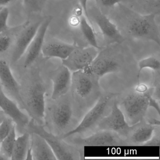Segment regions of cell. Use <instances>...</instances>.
Segmentation results:
<instances>
[{
	"label": "cell",
	"mask_w": 160,
	"mask_h": 160,
	"mask_svg": "<svg viewBox=\"0 0 160 160\" xmlns=\"http://www.w3.org/2000/svg\"><path fill=\"white\" fill-rule=\"evenodd\" d=\"M70 92L74 110L81 113L90 109L102 95L100 80L83 71L73 72Z\"/></svg>",
	"instance_id": "cell-1"
},
{
	"label": "cell",
	"mask_w": 160,
	"mask_h": 160,
	"mask_svg": "<svg viewBox=\"0 0 160 160\" xmlns=\"http://www.w3.org/2000/svg\"><path fill=\"white\" fill-rule=\"evenodd\" d=\"M118 93L108 92L102 94L96 103L89 109L80 123L74 129L65 133L62 137L63 139L74 135L84 133L96 128L100 121L108 114Z\"/></svg>",
	"instance_id": "cell-2"
},
{
	"label": "cell",
	"mask_w": 160,
	"mask_h": 160,
	"mask_svg": "<svg viewBox=\"0 0 160 160\" xmlns=\"http://www.w3.org/2000/svg\"><path fill=\"white\" fill-rule=\"evenodd\" d=\"M153 91L152 87L143 93L134 89L127 93L120 103L118 102L129 125H134L145 119L149 108V99L152 96Z\"/></svg>",
	"instance_id": "cell-3"
},
{
	"label": "cell",
	"mask_w": 160,
	"mask_h": 160,
	"mask_svg": "<svg viewBox=\"0 0 160 160\" xmlns=\"http://www.w3.org/2000/svg\"><path fill=\"white\" fill-rule=\"evenodd\" d=\"M29 132L34 133L42 137L47 142L54 152L57 160H78L82 156L80 147L70 144L47 131L42 124H36L32 119L28 124Z\"/></svg>",
	"instance_id": "cell-4"
},
{
	"label": "cell",
	"mask_w": 160,
	"mask_h": 160,
	"mask_svg": "<svg viewBox=\"0 0 160 160\" xmlns=\"http://www.w3.org/2000/svg\"><path fill=\"white\" fill-rule=\"evenodd\" d=\"M156 13L138 15L129 22L128 31L134 38L144 39L160 44V33L155 20Z\"/></svg>",
	"instance_id": "cell-5"
},
{
	"label": "cell",
	"mask_w": 160,
	"mask_h": 160,
	"mask_svg": "<svg viewBox=\"0 0 160 160\" xmlns=\"http://www.w3.org/2000/svg\"><path fill=\"white\" fill-rule=\"evenodd\" d=\"M73 145L84 147H118L127 146L125 139L117 133L108 130H99L87 137L75 138L71 141Z\"/></svg>",
	"instance_id": "cell-6"
},
{
	"label": "cell",
	"mask_w": 160,
	"mask_h": 160,
	"mask_svg": "<svg viewBox=\"0 0 160 160\" xmlns=\"http://www.w3.org/2000/svg\"><path fill=\"white\" fill-rule=\"evenodd\" d=\"M122 111L115 99L112 104L111 110L108 115L105 116L96 127V130H108L117 133L125 139L131 129Z\"/></svg>",
	"instance_id": "cell-7"
},
{
	"label": "cell",
	"mask_w": 160,
	"mask_h": 160,
	"mask_svg": "<svg viewBox=\"0 0 160 160\" xmlns=\"http://www.w3.org/2000/svg\"><path fill=\"white\" fill-rule=\"evenodd\" d=\"M46 89L41 83H37L30 89L25 102L26 109L34 120L42 124L45 116Z\"/></svg>",
	"instance_id": "cell-8"
},
{
	"label": "cell",
	"mask_w": 160,
	"mask_h": 160,
	"mask_svg": "<svg viewBox=\"0 0 160 160\" xmlns=\"http://www.w3.org/2000/svg\"><path fill=\"white\" fill-rule=\"evenodd\" d=\"M55 101L57 102L51 108V120L58 130L63 131L73 121L74 108L71 96H68V93Z\"/></svg>",
	"instance_id": "cell-9"
},
{
	"label": "cell",
	"mask_w": 160,
	"mask_h": 160,
	"mask_svg": "<svg viewBox=\"0 0 160 160\" xmlns=\"http://www.w3.org/2000/svg\"><path fill=\"white\" fill-rule=\"evenodd\" d=\"M99 54L98 49L92 46H78L65 59L62 60V64L71 72L83 71L90 66Z\"/></svg>",
	"instance_id": "cell-10"
},
{
	"label": "cell",
	"mask_w": 160,
	"mask_h": 160,
	"mask_svg": "<svg viewBox=\"0 0 160 160\" xmlns=\"http://www.w3.org/2000/svg\"><path fill=\"white\" fill-rule=\"evenodd\" d=\"M121 67L120 62L114 56L102 52L99 53L90 66L83 71L100 80L107 74L118 72Z\"/></svg>",
	"instance_id": "cell-11"
},
{
	"label": "cell",
	"mask_w": 160,
	"mask_h": 160,
	"mask_svg": "<svg viewBox=\"0 0 160 160\" xmlns=\"http://www.w3.org/2000/svg\"><path fill=\"white\" fill-rule=\"evenodd\" d=\"M52 20V16L46 18L41 22L35 35L31 42L27 51L24 62V67L27 68L35 61L42 53L44 43L45 37L48 27Z\"/></svg>",
	"instance_id": "cell-12"
},
{
	"label": "cell",
	"mask_w": 160,
	"mask_h": 160,
	"mask_svg": "<svg viewBox=\"0 0 160 160\" xmlns=\"http://www.w3.org/2000/svg\"><path fill=\"white\" fill-rule=\"evenodd\" d=\"M50 79L53 83L52 100H58L69 93L72 85V74L67 67L62 64L52 72Z\"/></svg>",
	"instance_id": "cell-13"
},
{
	"label": "cell",
	"mask_w": 160,
	"mask_h": 160,
	"mask_svg": "<svg viewBox=\"0 0 160 160\" xmlns=\"http://www.w3.org/2000/svg\"><path fill=\"white\" fill-rule=\"evenodd\" d=\"M0 108L5 115L12 120L16 127L20 130L27 127L30 122L29 118L5 94L1 86H0Z\"/></svg>",
	"instance_id": "cell-14"
},
{
	"label": "cell",
	"mask_w": 160,
	"mask_h": 160,
	"mask_svg": "<svg viewBox=\"0 0 160 160\" xmlns=\"http://www.w3.org/2000/svg\"><path fill=\"white\" fill-rule=\"evenodd\" d=\"M42 21H38L27 26L20 32L16 41L12 55V62H16L26 53L27 49L35 35Z\"/></svg>",
	"instance_id": "cell-15"
},
{
	"label": "cell",
	"mask_w": 160,
	"mask_h": 160,
	"mask_svg": "<svg viewBox=\"0 0 160 160\" xmlns=\"http://www.w3.org/2000/svg\"><path fill=\"white\" fill-rule=\"evenodd\" d=\"M157 127L147 123L145 119L131 125V129L125 138L127 146H143L151 138Z\"/></svg>",
	"instance_id": "cell-16"
},
{
	"label": "cell",
	"mask_w": 160,
	"mask_h": 160,
	"mask_svg": "<svg viewBox=\"0 0 160 160\" xmlns=\"http://www.w3.org/2000/svg\"><path fill=\"white\" fill-rule=\"evenodd\" d=\"M77 47L75 44L68 43L58 39H53L44 42L42 53L45 58H58L63 60L69 57Z\"/></svg>",
	"instance_id": "cell-17"
},
{
	"label": "cell",
	"mask_w": 160,
	"mask_h": 160,
	"mask_svg": "<svg viewBox=\"0 0 160 160\" xmlns=\"http://www.w3.org/2000/svg\"><path fill=\"white\" fill-rule=\"evenodd\" d=\"M94 20L108 44L123 42L124 38L123 35L107 17L103 14L99 13L94 17Z\"/></svg>",
	"instance_id": "cell-18"
},
{
	"label": "cell",
	"mask_w": 160,
	"mask_h": 160,
	"mask_svg": "<svg viewBox=\"0 0 160 160\" xmlns=\"http://www.w3.org/2000/svg\"><path fill=\"white\" fill-rule=\"evenodd\" d=\"M0 81L4 88L12 93L26 109L25 101L20 94L19 84L14 77L9 64L3 59H0Z\"/></svg>",
	"instance_id": "cell-19"
},
{
	"label": "cell",
	"mask_w": 160,
	"mask_h": 160,
	"mask_svg": "<svg viewBox=\"0 0 160 160\" xmlns=\"http://www.w3.org/2000/svg\"><path fill=\"white\" fill-rule=\"evenodd\" d=\"M30 133L32 160H57L52 149L45 139L37 134Z\"/></svg>",
	"instance_id": "cell-20"
},
{
	"label": "cell",
	"mask_w": 160,
	"mask_h": 160,
	"mask_svg": "<svg viewBox=\"0 0 160 160\" xmlns=\"http://www.w3.org/2000/svg\"><path fill=\"white\" fill-rule=\"evenodd\" d=\"M31 133H24L17 137L13 148L11 159L13 160H26L27 152L29 148Z\"/></svg>",
	"instance_id": "cell-21"
},
{
	"label": "cell",
	"mask_w": 160,
	"mask_h": 160,
	"mask_svg": "<svg viewBox=\"0 0 160 160\" xmlns=\"http://www.w3.org/2000/svg\"><path fill=\"white\" fill-rule=\"evenodd\" d=\"M79 24L82 34L90 46L98 49H101V47L99 46L97 42L94 28L89 23L88 19L84 16H82L79 18Z\"/></svg>",
	"instance_id": "cell-22"
},
{
	"label": "cell",
	"mask_w": 160,
	"mask_h": 160,
	"mask_svg": "<svg viewBox=\"0 0 160 160\" xmlns=\"http://www.w3.org/2000/svg\"><path fill=\"white\" fill-rule=\"evenodd\" d=\"M16 138V125L14 123L10 133L0 143V152L7 160L11 159Z\"/></svg>",
	"instance_id": "cell-23"
},
{
	"label": "cell",
	"mask_w": 160,
	"mask_h": 160,
	"mask_svg": "<svg viewBox=\"0 0 160 160\" xmlns=\"http://www.w3.org/2000/svg\"><path fill=\"white\" fill-rule=\"evenodd\" d=\"M138 85L139 83L140 73L143 69L149 68L152 72H160V59L155 57H149L139 61L138 63Z\"/></svg>",
	"instance_id": "cell-24"
},
{
	"label": "cell",
	"mask_w": 160,
	"mask_h": 160,
	"mask_svg": "<svg viewBox=\"0 0 160 160\" xmlns=\"http://www.w3.org/2000/svg\"><path fill=\"white\" fill-rule=\"evenodd\" d=\"M14 123L12 120L8 117H5L0 123V143L10 133Z\"/></svg>",
	"instance_id": "cell-25"
},
{
	"label": "cell",
	"mask_w": 160,
	"mask_h": 160,
	"mask_svg": "<svg viewBox=\"0 0 160 160\" xmlns=\"http://www.w3.org/2000/svg\"><path fill=\"white\" fill-rule=\"evenodd\" d=\"M47 0H23L24 6L28 11L33 12H41Z\"/></svg>",
	"instance_id": "cell-26"
},
{
	"label": "cell",
	"mask_w": 160,
	"mask_h": 160,
	"mask_svg": "<svg viewBox=\"0 0 160 160\" xmlns=\"http://www.w3.org/2000/svg\"><path fill=\"white\" fill-rule=\"evenodd\" d=\"M9 9L6 7L0 8V33L6 31L9 27L8 25L9 16Z\"/></svg>",
	"instance_id": "cell-27"
},
{
	"label": "cell",
	"mask_w": 160,
	"mask_h": 160,
	"mask_svg": "<svg viewBox=\"0 0 160 160\" xmlns=\"http://www.w3.org/2000/svg\"><path fill=\"white\" fill-rule=\"evenodd\" d=\"M152 88L153 91L152 97L156 100H160V72H153Z\"/></svg>",
	"instance_id": "cell-28"
},
{
	"label": "cell",
	"mask_w": 160,
	"mask_h": 160,
	"mask_svg": "<svg viewBox=\"0 0 160 160\" xmlns=\"http://www.w3.org/2000/svg\"><path fill=\"white\" fill-rule=\"evenodd\" d=\"M160 145V127H157L154 130L153 134L151 138L146 142L143 146L148 147H159Z\"/></svg>",
	"instance_id": "cell-29"
},
{
	"label": "cell",
	"mask_w": 160,
	"mask_h": 160,
	"mask_svg": "<svg viewBox=\"0 0 160 160\" xmlns=\"http://www.w3.org/2000/svg\"><path fill=\"white\" fill-rule=\"evenodd\" d=\"M12 39L8 35L0 36V53L6 52L11 46Z\"/></svg>",
	"instance_id": "cell-30"
},
{
	"label": "cell",
	"mask_w": 160,
	"mask_h": 160,
	"mask_svg": "<svg viewBox=\"0 0 160 160\" xmlns=\"http://www.w3.org/2000/svg\"><path fill=\"white\" fill-rule=\"evenodd\" d=\"M149 108H154L158 113V116L160 117V101L154 99L152 96H151L149 99Z\"/></svg>",
	"instance_id": "cell-31"
},
{
	"label": "cell",
	"mask_w": 160,
	"mask_h": 160,
	"mask_svg": "<svg viewBox=\"0 0 160 160\" xmlns=\"http://www.w3.org/2000/svg\"><path fill=\"white\" fill-rule=\"evenodd\" d=\"M78 1H79V3L81 5V8H82V10L84 12V14L85 15L86 18L88 19L90 25L93 28V24H92V21L90 18L88 12V9H87V3H88V0H78Z\"/></svg>",
	"instance_id": "cell-32"
},
{
	"label": "cell",
	"mask_w": 160,
	"mask_h": 160,
	"mask_svg": "<svg viewBox=\"0 0 160 160\" xmlns=\"http://www.w3.org/2000/svg\"><path fill=\"white\" fill-rule=\"evenodd\" d=\"M127 1H132V0H101V2L103 6L105 7H110L114 6L117 3Z\"/></svg>",
	"instance_id": "cell-33"
},
{
	"label": "cell",
	"mask_w": 160,
	"mask_h": 160,
	"mask_svg": "<svg viewBox=\"0 0 160 160\" xmlns=\"http://www.w3.org/2000/svg\"><path fill=\"white\" fill-rule=\"evenodd\" d=\"M145 120L150 125L155 126V127H160V120L159 119H157L155 118H148L147 120H145Z\"/></svg>",
	"instance_id": "cell-34"
},
{
	"label": "cell",
	"mask_w": 160,
	"mask_h": 160,
	"mask_svg": "<svg viewBox=\"0 0 160 160\" xmlns=\"http://www.w3.org/2000/svg\"><path fill=\"white\" fill-rule=\"evenodd\" d=\"M148 86H146V85L139 84L136 87L134 90L138 92L143 93V92H146L148 90Z\"/></svg>",
	"instance_id": "cell-35"
},
{
	"label": "cell",
	"mask_w": 160,
	"mask_h": 160,
	"mask_svg": "<svg viewBox=\"0 0 160 160\" xmlns=\"http://www.w3.org/2000/svg\"><path fill=\"white\" fill-rule=\"evenodd\" d=\"M13 1L14 0H0V7H5Z\"/></svg>",
	"instance_id": "cell-36"
},
{
	"label": "cell",
	"mask_w": 160,
	"mask_h": 160,
	"mask_svg": "<svg viewBox=\"0 0 160 160\" xmlns=\"http://www.w3.org/2000/svg\"><path fill=\"white\" fill-rule=\"evenodd\" d=\"M6 116L4 115V113H2V112H0V123L2 122L3 119L5 118Z\"/></svg>",
	"instance_id": "cell-37"
},
{
	"label": "cell",
	"mask_w": 160,
	"mask_h": 160,
	"mask_svg": "<svg viewBox=\"0 0 160 160\" xmlns=\"http://www.w3.org/2000/svg\"><path fill=\"white\" fill-rule=\"evenodd\" d=\"M7 160L6 157H4L1 152H0V160Z\"/></svg>",
	"instance_id": "cell-38"
}]
</instances>
